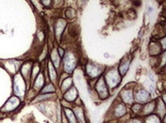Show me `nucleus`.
<instances>
[{
    "label": "nucleus",
    "instance_id": "f257e3e1",
    "mask_svg": "<svg viewBox=\"0 0 166 123\" xmlns=\"http://www.w3.org/2000/svg\"><path fill=\"white\" fill-rule=\"evenodd\" d=\"M97 93H99L100 97L102 99H106L108 97V90L106 83L103 81V80L100 79V81L97 82L96 85Z\"/></svg>",
    "mask_w": 166,
    "mask_h": 123
},
{
    "label": "nucleus",
    "instance_id": "f03ea898",
    "mask_svg": "<svg viewBox=\"0 0 166 123\" xmlns=\"http://www.w3.org/2000/svg\"><path fill=\"white\" fill-rule=\"evenodd\" d=\"M111 75L108 74L107 77H106V85H109L110 88H114L117 87V85L119 84L120 81V78L117 75V73H110Z\"/></svg>",
    "mask_w": 166,
    "mask_h": 123
},
{
    "label": "nucleus",
    "instance_id": "7ed1b4c3",
    "mask_svg": "<svg viewBox=\"0 0 166 123\" xmlns=\"http://www.w3.org/2000/svg\"><path fill=\"white\" fill-rule=\"evenodd\" d=\"M18 103H19V100L17 97H11L8 102L6 103V104L4 106V109H5L6 110L5 111H12L13 109H14L15 108H16L18 106Z\"/></svg>",
    "mask_w": 166,
    "mask_h": 123
},
{
    "label": "nucleus",
    "instance_id": "20e7f679",
    "mask_svg": "<svg viewBox=\"0 0 166 123\" xmlns=\"http://www.w3.org/2000/svg\"><path fill=\"white\" fill-rule=\"evenodd\" d=\"M136 100L141 103H146L150 100V94L145 90H139L136 94Z\"/></svg>",
    "mask_w": 166,
    "mask_h": 123
},
{
    "label": "nucleus",
    "instance_id": "39448f33",
    "mask_svg": "<svg viewBox=\"0 0 166 123\" xmlns=\"http://www.w3.org/2000/svg\"><path fill=\"white\" fill-rule=\"evenodd\" d=\"M64 99L67 100V101H74V100H76V97H77V91L75 89L74 87L72 88H70L68 89L67 91H66L65 94H64Z\"/></svg>",
    "mask_w": 166,
    "mask_h": 123
},
{
    "label": "nucleus",
    "instance_id": "423d86ee",
    "mask_svg": "<svg viewBox=\"0 0 166 123\" xmlns=\"http://www.w3.org/2000/svg\"><path fill=\"white\" fill-rule=\"evenodd\" d=\"M122 99L126 103L131 104L133 103V96L131 90H125L124 93H122Z\"/></svg>",
    "mask_w": 166,
    "mask_h": 123
},
{
    "label": "nucleus",
    "instance_id": "0eeeda50",
    "mask_svg": "<svg viewBox=\"0 0 166 123\" xmlns=\"http://www.w3.org/2000/svg\"><path fill=\"white\" fill-rule=\"evenodd\" d=\"M64 113L66 117H67V121L69 122L70 123H77V122L76 116H75V115H74V113H73L72 111H71V109H64Z\"/></svg>",
    "mask_w": 166,
    "mask_h": 123
},
{
    "label": "nucleus",
    "instance_id": "6e6552de",
    "mask_svg": "<svg viewBox=\"0 0 166 123\" xmlns=\"http://www.w3.org/2000/svg\"><path fill=\"white\" fill-rule=\"evenodd\" d=\"M156 109V104L155 102L149 103L145 104V106H142V110L143 113H145V114H150L151 113H152Z\"/></svg>",
    "mask_w": 166,
    "mask_h": 123
},
{
    "label": "nucleus",
    "instance_id": "1a4fd4ad",
    "mask_svg": "<svg viewBox=\"0 0 166 123\" xmlns=\"http://www.w3.org/2000/svg\"><path fill=\"white\" fill-rule=\"evenodd\" d=\"M87 73L91 77H97L100 75V70L98 68L95 67L94 65H91V66H89L88 69H87Z\"/></svg>",
    "mask_w": 166,
    "mask_h": 123
},
{
    "label": "nucleus",
    "instance_id": "9d476101",
    "mask_svg": "<svg viewBox=\"0 0 166 123\" xmlns=\"http://www.w3.org/2000/svg\"><path fill=\"white\" fill-rule=\"evenodd\" d=\"M125 107L123 104H120L115 109V115L117 117H121L125 113Z\"/></svg>",
    "mask_w": 166,
    "mask_h": 123
},
{
    "label": "nucleus",
    "instance_id": "9b49d317",
    "mask_svg": "<svg viewBox=\"0 0 166 123\" xmlns=\"http://www.w3.org/2000/svg\"><path fill=\"white\" fill-rule=\"evenodd\" d=\"M75 116H76L77 120L79 121L80 123L84 122V117H83V113L81 108L77 107L75 109Z\"/></svg>",
    "mask_w": 166,
    "mask_h": 123
},
{
    "label": "nucleus",
    "instance_id": "f8f14e48",
    "mask_svg": "<svg viewBox=\"0 0 166 123\" xmlns=\"http://www.w3.org/2000/svg\"><path fill=\"white\" fill-rule=\"evenodd\" d=\"M55 91V88L52 84H48L46 86H44L41 90V93H54Z\"/></svg>",
    "mask_w": 166,
    "mask_h": 123
},
{
    "label": "nucleus",
    "instance_id": "ddd939ff",
    "mask_svg": "<svg viewBox=\"0 0 166 123\" xmlns=\"http://www.w3.org/2000/svg\"><path fill=\"white\" fill-rule=\"evenodd\" d=\"M48 68H49V75L51 77V81H55V78L57 77L56 72H55V69L54 68V66L52 65V64L49 63L48 65Z\"/></svg>",
    "mask_w": 166,
    "mask_h": 123
},
{
    "label": "nucleus",
    "instance_id": "4468645a",
    "mask_svg": "<svg viewBox=\"0 0 166 123\" xmlns=\"http://www.w3.org/2000/svg\"><path fill=\"white\" fill-rule=\"evenodd\" d=\"M159 119L156 116H150L145 121V123H159Z\"/></svg>",
    "mask_w": 166,
    "mask_h": 123
},
{
    "label": "nucleus",
    "instance_id": "2eb2a0df",
    "mask_svg": "<svg viewBox=\"0 0 166 123\" xmlns=\"http://www.w3.org/2000/svg\"><path fill=\"white\" fill-rule=\"evenodd\" d=\"M71 79H66L64 80V86L65 85V87H63L62 88V89H63V90H67V89H69L70 88H71Z\"/></svg>",
    "mask_w": 166,
    "mask_h": 123
},
{
    "label": "nucleus",
    "instance_id": "dca6fc26",
    "mask_svg": "<svg viewBox=\"0 0 166 123\" xmlns=\"http://www.w3.org/2000/svg\"><path fill=\"white\" fill-rule=\"evenodd\" d=\"M133 5H135L136 6H139L140 4H141V1H140V0H133Z\"/></svg>",
    "mask_w": 166,
    "mask_h": 123
},
{
    "label": "nucleus",
    "instance_id": "f3484780",
    "mask_svg": "<svg viewBox=\"0 0 166 123\" xmlns=\"http://www.w3.org/2000/svg\"><path fill=\"white\" fill-rule=\"evenodd\" d=\"M129 123H142V122L138 119H133V120H132V121H131Z\"/></svg>",
    "mask_w": 166,
    "mask_h": 123
}]
</instances>
